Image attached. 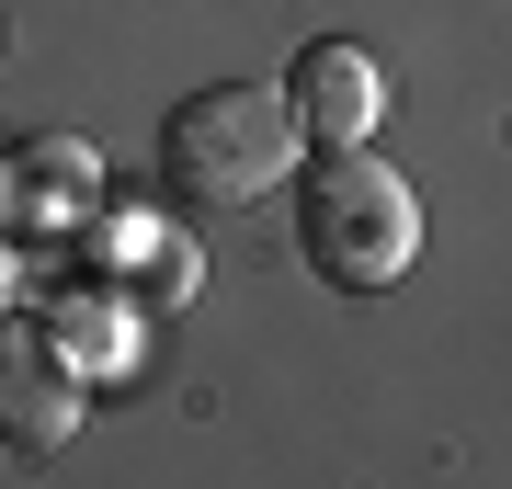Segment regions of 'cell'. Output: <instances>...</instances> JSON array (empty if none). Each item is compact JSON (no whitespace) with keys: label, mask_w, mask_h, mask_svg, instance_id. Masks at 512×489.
Segmentation results:
<instances>
[{"label":"cell","mask_w":512,"mask_h":489,"mask_svg":"<svg viewBox=\"0 0 512 489\" xmlns=\"http://www.w3.org/2000/svg\"><path fill=\"white\" fill-rule=\"evenodd\" d=\"M296 239H308V273L342 296H387L421 262V194L376 148H319L308 182H296Z\"/></svg>","instance_id":"obj_1"},{"label":"cell","mask_w":512,"mask_h":489,"mask_svg":"<svg viewBox=\"0 0 512 489\" xmlns=\"http://www.w3.org/2000/svg\"><path fill=\"white\" fill-rule=\"evenodd\" d=\"M296 114H285V91H251V80H205L171 103V126H160V182L194 205V217H239L251 194H274L285 160H296Z\"/></svg>","instance_id":"obj_2"},{"label":"cell","mask_w":512,"mask_h":489,"mask_svg":"<svg viewBox=\"0 0 512 489\" xmlns=\"http://www.w3.org/2000/svg\"><path fill=\"white\" fill-rule=\"evenodd\" d=\"M80 399H92V364H80L57 330L0 319V444L12 455H57L80 433Z\"/></svg>","instance_id":"obj_3"},{"label":"cell","mask_w":512,"mask_h":489,"mask_svg":"<svg viewBox=\"0 0 512 489\" xmlns=\"http://www.w3.org/2000/svg\"><path fill=\"white\" fill-rule=\"evenodd\" d=\"M376 57L365 46H342V35H319V46H296L285 57V114H296V137L308 148H365L376 137Z\"/></svg>","instance_id":"obj_4"},{"label":"cell","mask_w":512,"mask_h":489,"mask_svg":"<svg viewBox=\"0 0 512 489\" xmlns=\"http://www.w3.org/2000/svg\"><path fill=\"white\" fill-rule=\"evenodd\" d=\"M103 273H126L137 285V308H183L194 296V239H171L160 217H103Z\"/></svg>","instance_id":"obj_5"},{"label":"cell","mask_w":512,"mask_h":489,"mask_svg":"<svg viewBox=\"0 0 512 489\" xmlns=\"http://www.w3.org/2000/svg\"><path fill=\"white\" fill-rule=\"evenodd\" d=\"M12 194H23V217H69V205L92 194V148L80 137H35L12 160Z\"/></svg>","instance_id":"obj_6"},{"label":"cell","mask_w":512,"mask_h":489,"mask_svg":"<svg viewBox=\"0 0 512 489\" xmlns=\"http://www.w3.org/2000/svg\"><path fill=\"white\" fill-rule=\"evenodd\" d=\"M126 308H114V296H69V319H57V342H69L80 364H126Z\"/></svg>","instance_id":"obj_7"},{"label":"cell","mask_w":512,"mask_h":489,"mask_svg":"<svg viewBox=\"0 0 512 489\" xmlns=\"http://www.w3.org/2000/svg\"><path fill=\"white\" fill-rule=\"evenodd\" d=\"M0 308H12V262H0Z\"/></svg>","instance_id":"obj_8"}]
</instances>
